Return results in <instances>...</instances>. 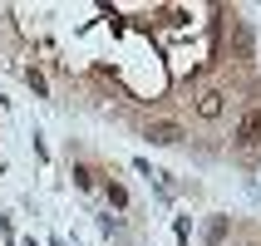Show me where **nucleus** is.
I'll use <instances>...</instances> for the list:
<instances>
[{
    "label": "nucleus",
    "instance_id": "nucleus-1",
    "mask_svg": "<svg viewBox=\"0 0 261 246\" xmlns=\"http://www.w3.org/2000/svg\"><path fill=\"white\" fill-rule=\"evenodd\" d=\"M237 153L256 162V153H261V108L242 114V123H237Z\"/></svg>",
    "mask_w": 261,
    "mask_h": 246
},
{
    "label": "nucleus",
    "instance_id": "nucleus-6",
    "mask_svg": "<svg viewBox=\"0 0 261 246\" xmlns=\"http://www.w3.org/2000/svg\"><path fill=\"white\" fill-rule=\"evenodd\" d=\"M25 84L35 89V94H49V84H44V74H40V69H25Z\"/></svg>",
    "mask_w": 261,
    "mask_h": 246
},
{
    "label": "nucleus",
    "instance_id": "nucleus-4",
    "mask_svg": "<svg viewBox=\"0 0 261 246\" xmlns=\"http://www.w3.org/2000/svg\"><path fill=\"white\" fill-rule=\"evenodd\" d=\"M74 187H79V192H89V187H94V173H89L84 162H79V168H74Z\"/></svg>",
    "mask_w": 261,
    "mask_h": 246
},
{
    "label": "nucleus",
    "instance_id": "nucleus-3",
    "mask_svg": "<svg viewBox=\"0 0 261 246\" xmlns=\"http://www.w3.org/2000/svg\"><path fill=\"white\" fill-rule=\"evenodd\" d=\"M143 138H148V143L173 148V143H182V128H177L173 118H148V123H143Z\"/></svg>",
    "mask_w": 261,
    "mask_h": 246
},
{
    "label": "nucleus",
    "instance_id": "nucleus-5",
    "mask_svg": "<svg viewBox=\"0 0 261 246\" xmlns=\"http://www.w3.org/2000/svg\"><path fill=\"white\" fill-rule=\"evenodd\" d=\"M103 187H109V202L114 207H128V187H118V182H103Z\"/></svg>",
    "mask_w": 261,
    "mask_h": 246
},
{
    "label": "nucleus",
    "instance_id": "nucleus-7",
    "mask_svg": "<svg viewBox=\"0 0 261 246\" xmlns=\"http://www.w3.org/2000/svg\"><path fill=\"white\" fill-rule=\"evenodd\" d=\"M232 232V227H227V222H212V227H207V241H222V236Z\"/></svg>",
    "mask_w": 261,
    "mask_h": 246
},
{
    "label": "nucleus",
    "instance_id": "nucleus-2",
    "mask_svg": "<svg viewBox=\"0 0 261 246\" xmlns=\"http://www.w3.org/2000/svg\"><path fill=\"white\" fill-rule=\"evenodd\" d=\"M192 108L202 118H222V108H227V89L222 84H202L197 94H192Z\"/></svg>",
    "mask_w": 261,
    "mask_h": 246
}]
</instances>
